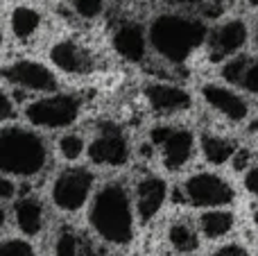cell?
I'll list each match as a JSON object with an SVG mask.
<instances>
[{
    "label": "cell",
    "instance_id": "33",
    "mask_svg": "<svg viewBox=\"0 0 258 256\" xmlns=\"http://www.w3.org/2000/svg\"><path fill=\"white\" fill-rule=\"evenodd\" d=\"M5 227V209H3V204H0V229Z\"/></svg>",
    "mask_w": 258,
    "mask_h": 256
},
{
    "label": "cell",
    "instance_id": "25",
    "mask_svg": "<svg viewBox=\"0 0 258 256\" xmlns=\"http://www.w3.org/2000/svg\"><path fill=\"white\" fill-rule=\"evenodd\" d=\"M0 256H34V247L27 240H3L0 243Z\"/></svg>",
    "mask_w": 258,
    "mask_h": 256
},
{
    "label": "cell",
    "instance_id": "23",
    "mask_svg": "<svg viewBox=\"0 0 258 256\" xmlns=\"http://www.w3.org/2000/svg\"><path fill=\"white\" fill-rule=\"evenodd\" d=\"M57 148H59V154H61L63 159L75 161V159L82 157L86 143H84V139H82L80 134H66V136H61V139H59Z\"/></svg>",
    "mask_w": 258,
    "mask_h": 256
},
{
    "label": "cell",
    "instance_id": "32",
    "mask_svg": "<svg viewBox=\"0 0 258 256\" xmlns=\"http://www.w3.org/2000/svg\"><path fill=\"white\" fill-rule=\"evenodd\" d=\"M251 134L256 136V143H258V118H256L254 122H251Z\"/></svg>",
    "mask_w": 258,
    "mask_h": 256
},
{
    "label": "cell",
    "instance_id": "37",
    "mask_svg": "<svg viewBox=\"0 0 258 256\" xmlns=\"http://www.w3.org/2000/svg\"><path fill=\"white\" fill-rule=\"evenodd\" d=\"M0 45H3V30H0Z\"/></svg>",
    "mask_w": 258,
    "mask_h": 256
},
{
    "label": "cell",
    "instance_id": "34",
    "mask_svg": "<svg viewBox=\"0 0 258 256\" xmlns=\"http://www.w3.org/2000/svg\"><path fill=\"white\" fill-rule=\"evenodd\" d=\"M251 220H254V225L258 227V207L254 209V216H251Z\"/></svg>",
    "mask_w": 258,
    "mask_h": 256
},
{
    "label": "cell",
    "instance_id": "21",
    "mask_svg": "<svg viewBox=\"0 0 258 256\" xmlns=\"http://www.w3.org/2000/svg\"><path fill=\"white\" fill-rule=\"evenodd\" d=\"M39 25H41V14L36 9L21 5V7H16L12 12V32L16 39L27 41L30 36H34Z\"/></svg>",
    "mask_w": 258,
    "mask_h": 256
},
{
    "label": "cell",
    "instance_id": "15",
    "mask_svg": "<svg viewBox=\"0 0 258 256\" xmlns=\"http://www.w3.org/2000/svg\"><path fill=\"white\" fill-rule=\"evenodd\" d=\"M113 50L120 54L122 59L132 63H138L145 59V52H147V36H145V30H143L141 23H134V21H127V23H120L113 32Z\"/></svg>",
    "mask_w": 258,
    "mask_h": 256
},
{
    "label": "cell",
    "instance_id": "11",
    "mask_svg": "<svg viewBox=\"0 0 258 256\" xmlns=\"http://www.w3.org/2000/svg\"><path fill=\"white\" fill-rule=\"evenodd\" d=\"M204 43L209 45L211 61H224L247 43V25L242 21H227L206 34Z\"/></svg>",
    "mask_w": 258,
    "mask_h": 256
},
{
    "label": "cell",
    "instance_id": "1",
    "mask_svg": "<svg viewBox=\"0 0 258 256\" xmlns=\"http://www.w3.org/2000/svg\"><path fill=\"white\" fill-rule=\"evenodd\" d=\"M89 222L104 243L125 247L134 238L132 193L122 181H109L95 193L89 211Z\"/></svg>",
    "mask_w": 258,
    "mask_h": 256
},
{
    "label": "cell",
    "instance_id": "30",
    "mask_svg": "<svg viewBox=\"0 0 258 256\" xmlns=\"http://www.w3.org/2000/svg\"><path fill=\"white\" fill-rule=\"evenodd\" d=\"M215 256H249V252H247L245 247H240V245H224V247H220L218 252H215Z\"/></svg>",
    "mask_w": 258,
    "mask_h": 256
},
{
    "label": "cell",
    "instance_id": "10",
    "mask_svg": "<svg viewBox=\"0 0 258 256\" xmlns=\"http://www.w3.org/2000/svg\"><path fill=\"white\" fill-rule=\"evenodd\" d=\"M145 100L159 116H177L192 107V98L186 89L165 82H150L145 86Z\"/></svg>",
    "mask_w": 258,
    "mask_h": 256
},
{
    "label": "cell",
    "instance_id": "24",
    "mask_svg": "<svg viewBox=\"0 0 258 256\" xmlns=\"http://www.w3.org/2000/svg\"><path fill=\"white\" fill-rule=\"evenodd\" d=\"M71 7L75 9L77 16L82 18H95L102 14L104 0H71Z\"/></svg>",
    "mask_w": 258,
    "mask_h": 256
},
{
    "label": "cell",
    "instance_id": "6",
    "mask_svg": "<svg viewBox=\"0 0 258 256\" xmlns=\"http://www.w3.org/2000/svg\"><path fill=\"white\" fill-rule=\"evenodd\" d=\"M181 193L188 204L204 209H220L236 200V190H233L231 181H227L224 177L215 175V172L190 175L183 181Z\"/></svg>",
    "mask_w": 258,
    "mask_h": 256
},
{
    "label": "cell",
    "instance_id": "14",
    "mask_svg": "<svg viewBox=\"0 0 258 256\" xmlns=\"http://www.w3.org/2000/svg\"><path fill=\"white\" fill-rule=\"evenodd\" d=\"M202 98L211 109H215L218 113H222L227 120L240 122L249 113V104L242 95H238L236 91L227 89L220 84H204L202 86Z\"/></svg>",
    "mask_w": 258,
    "mask_h": 256
},
{
    "label": "cell",
    "instance_id": "26",
    "mask_svg": "<svg viewBox=\"0 0 258 256\" xmlns=\"http://www.w3.org/2000/svg\"><path fill=\"white\" fill-rule=\"evenodd\" d=\"M231 161V166H233V170H245V168H249V163H251V150H247V148H236V152H233V157L229 159Z\"/></svg>",
    "mask_w": 258,
    "mask_h": 256
},
{
    "label": "cell",
    "instance_id": "8",
    "mask_svg": "<svg viewBox=\"0 0 258 256\" xmlns=\"http://www.w3.org/2000/svg\"><path fill=\"white\" fill-rule=\"evenodd\" d=\"M89 159L100 168H120L129 161V141L113 122H104L89 145Z\"/></svg>",
    "mask_w": 258,
    "mask_h": 256
},
{
    "label": "cell",
    "instance_id": "31",
    "mask_svg": "<svg viewBox=\"0 0 258 256\" xmlns=\"http://www.w3.org/2000/svg\"><path fill=\"white\" fill-rule=\"evenodd\" d=\"M168 3L177 9H197L200 7V0H168Z\"/></svg>",
    "mask_w": 258,
    "mask_h": 256
},
{
    "label": "cell",
    "instance_id": "29",
    "mask_svg": "<svg viewBox=\"0 0 258 256\" xmlns=\"http://www.w3.org/2000/svg\"><path fill=\"white\" fill-rule=\"evenodd\" d=\"M245 188L249 190L251 195H256L258 198V166L249 168V172L245 175Z\"/></svg>",
    "mask_w": 258,
    "mask_h": 256
},
{
    "label": "cell",
    "instance_id": "36",
    "mask_svg": "<svg viewBox=\"0 0 258 256\" xmlns=\"http://www.w3.org/2000/svg\"><path fill=\"white\" fill-rule=\"evenodd\" d=\"M256 45H258V23H256Z\"/></svg>",
    "mask_w": 258,
    "mask_h": 256
},
{
    "label": "cell",
    "instance_id": "20",
    "mask_svg": "<svg viewBox=\"0 0 258 256\" xmlns=\"http://www.w3.org/2000/svg\"><path fill=\"white\" fill-rule=\"evenodd\" d=\"M168 243L179 254H192L200 247V236L188 220H177L168 227Z\"/></svg>",
    "mask_w": 258,
    "mask_h": 256
},
{
    "label": "cell",
    "instance_id": "7",
    "mask_svg": "<svg viewBox=\"0 0 258 256\" xmlns=\"http://www.w3.org/2000/svg\"><path fill=\"white\" fill-rule=\"evenodd\" d=\"M93 184H95V175L89 168L73 166V168L61 170L52 184L54 207L66 213L80 211L86 204V200H89L91 190H93Z\"/></svg>",
    "mask_w": 258,
    "mask_h": 256
},
{
    "label": "cell",
    "instance_id": "4",
    "mask_svg": "<svg viewBox=\"0 0 258 256\" xmlns=\"http://www.w3.org/2000/svg\"><path fill=\"white\" fill-rule=\"evenodd\" d=\"M80 111H82V102L77 95L59 93L30 102L25 107V118L36 127L61 130V127H71L80 118Z\"/></svg>",
    "mask_w": 258,
    "mask_h": 256
},
{
    "label": "cell",
    "instance_id": "27",
    "mask_svg": "<svg viewBox=\"0 0 258 256\" xmlns=\"http://www.w3.org/2000/svg\"><path fill=\"white\" fill-rule=\"evenodd\" d=\"M9 118H14V102L5 91H0V122L9 120Z\"/></svg>",
    "mask_w": 258,
    "mask_h": 256
},
{
    "label": "cell",
    "instance_id": "17",
    "mask_svg": "<svg viewBox=\"0 0 258 256\" xmlns=\"http://www.w3.org/2000/svg\"><path fill=\"white\" fill-rule=\"evenodd\" d=\"M14 216H16L18 229L25 236H36L43 229V204L39 198H21L14 207Z\"/></svg>",
    "mask_w": 258,
    "mask_h": 256
},
{
    "label": "cell",
    "instance_id": "9",
    "mask_svg": "<svg viewBox=\"0 0 258 256\" xmlns=\"http://www.w3.org/2000/svg\"><path fill=\"white\" fill-rule=\"evenodd\" d=\"M0 75L9 82V84L18 86L25 91H39V93H52L57 91V77L50 68L43 63L32 61V59H18L12 61L0 71Z\"/></svg>",
    "mask_w": 258,
    "mask_h": 256
},
{
    "label": "cell",
    "instance_id": "18",
    "mask_svg": "<svg viewBox=\"0 0 258 256\" xmlns=\"http://www.w3.org/2000/svg\"><path fill=\"white\" fill-rule=\"evenodd\" d=\"M236 218L231 211L227 209H209L200 216V231L202 236L215 240V238H224L227 234H231Z\"/></svg>",
    "mask_w": 258,
    "mask_h": 256
},
{
    "label": "cell",
    "instance_id": "28",
    "mask_svg": "<svg viewBox=\"0 0 258 256\" xmlns=\"http://www.w3.org/2000/svg\"><path fill=\"white\" fill-rule=\"evenodd\" d=\"M16 195V184L0 172V200H12Z\"/></svg>",
    "mask_w": 258,
    "mask_h": 256
},
{
    "label": "cell",
    "instance_id": "35",
    "mask_svg": "<svg viewBox=\"0 0 258 256\" xmlns=\"http://www.w3.org/2000/svg\"><path fill=\"white\" fill-rule=\"evenodd\" d=\"M247 3H249L251 7H258V0H247Z\"/></svg>",
    "mask_w": 258,
    "mask_h": 256
},
{
    "label": "cell",
    "instance_id": "3",
    "mask_svg": "<svg viewBox=\"0 0 258 256\" xmlns=\"http://www.w3.org/2000/svg\"><path fill=\"white\" fill-rule=\"evenodd\" d=\"M48 163L45 141L36 132L7 127L0 132V172L16 177H34Z\"/></svg>",
    "mask_w": 258,
    "mask_h": 256
},
{
    "label": "cell",
    "instance_id": "12",
    "mask_svg": "<svg viewBox=\"0 0 258 256\" xmlns=\"http://www.w3.org/2000/svg\"><path fill=\"white\" fill-rule=\"evenodd\" d=\"M165 198H168V184L156 175H145L136 181L134 186V200L136 204V213L143 222H150L156 218V213L163 209Z\"/></svg>",
    "mask_w": 258,
    "mask_h": 256
},
{
    "label": "cell",
    "instance_id": "2",
    "mask_svg": "<svg viewBox=\"0 0 258 256\" xmlns=\"http://www.w3.org/2000/svg\"><path fill=\"white\" fill-rule=\"evenodd\" d=\"M206 25L186 14H161L152 21L147 39L156 54L170 63H181L206 41Z\"/></svg>",
    "mask_w": 258,
    "mask_h": 256
},
{
    "label": "cell",
    "instance_id": "19",
    "mask_svg": "<svg viewBox=\"0 0 258 256\" xmlns=\"http://www.w3.org/2000/svg\"><path fill=\"white\" fill-rule=\"evenodd\" d=\"M200 150L204 154V159L213 166H224L229 159L236 152V143L227 136H218L211 134V132H204L200 139Z\"/></svg>",
    "mask_w": 258,
    "mask_h": 256
},
{
    "label": "cell",
    "instance_id": "5",
    "mask_svg": "<svg viewBox=\"0 0 258 256\" xmlns=\"http://www.w3.org/2000/svg\"><path fill=\"white\" fill-rule=\"evenodd\" d=\"M150 143L159 148L161 161H163L165 170L177 172L190 163L192 154H195V136L190 130L172 125H156L150 132Z\"/></svg>",
    "mask_w": 258,
    "mask_h": 256
},
{
    "label": "cell",
    "instance_id": "22",
    "mask_svg": "<svg viewBox=\"0 0 258 256\" xmlns=\"http://www.w3.org/2000/svg\"><path fill=\"white\" fill-rule=\"evenodd\" d=\"M54 256H84L80 236L71 229H63L54 243Z\"/></svg>",
    "mask_w": 258,
    "mask_h": 256
},
{
    "label": "cell",
    "instance_id": "13",
    "mask_svg": "<svg viewBox=\"0 0 258 256\" xmlns=\"http://www.w3.org/2000/svg\"><path fill=\"white\" fill-rule=\"evenodd\" d=\"M50 59L59 71L68 73V75H86L95 66L91 50L73 39H63L59 43H54L52 50H50Z\"/></svg>",
    "mask_w": 258,
    "mask_h": 256
},
{
    "label": "cell",
    "instance_id": "16",
    "mask_svg": "<svg viewBox=\"0 0 258 256\" xmlns=\"http://www.w3.org/2000/svg\"><path fill=\"white\" fill-rule=\"evenodd\" d=\"M222 77L229 84L245 89L247 93H258V57L238 54L222 66Z\"/></svg>",
    "mask_w": 258,
    "mask_h": 256
}]
</instances>
